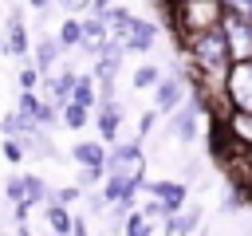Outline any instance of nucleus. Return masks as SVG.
Returning <instances> with one entry per match:
<instances>
[{
  "label": "nucleus",
  "mask_w": 252,
  "mask_h": 236,
  "mask_svg": "<svg viewBox=\"0 0 252 236\" xmlns=\"http://www.w3.org/2000/svg\"><path fill=\"white\" fill-rule=\"evenodd\" d=\"M228 94H232V102H236L244 114H252V63H248V59L236 63V71L228 75Z\"/></svg>",
  "instance_id": "1"
},
{
  "label": "nucleus",
  "mask_w": 252,
  "mask_h": 236,
  "mask_svg": "<svg viewBox=\"0 0 252 236\" xmlns=\"http://www.w3.org/2000/svg\"><path fill=\"white\" fill-rule=\"evenodd\" d=\"M224 43H228V39H224V31H217V28H213V31H205V35L193 43V51H197L209 67H220V63H224V51H228Z\"/></svg>",
  "instance_id": "2"
},
{
  "label": "nucleus",
  "mask_w": 252,
  "mask_h": 236,
  "mask_svg": "<svg viewBox=\"0 0 252 236\" xmlns=\"http://www.w3.org/2000/svg\"><path fill=\"white\" fill-rule=\"evenodd\" d=\"M126 165H142V149L130 142V146H118L110 157H106V169L110 173H126Z\"/></svg>",
  "instance_id": "3"
},
{
  "label": "nucleus",
  "mask_w": 252,
  "mask_h": 236,
  "mask_svg": "<svg viewBox=\"0 0 252 236\" xmlns=\"http://www.w3.org/2000/svg\"><path fill=\"white\" fill-rule=\"evenodd\" d=\"M20 114H24V118H39V122H51V118H55V110H51V106H43L32 90H24V94H20Z\"/></svg>",
  "instance_id": "4"
},
{
  "label": "nucleus",
  "mask_w": 252,
  "mask_h": 236,
  "mask_svg": "<svg viewBox=\"0 0 252 236\" xmlns=\"http://www.w3.org/2000/svg\"><path fill=\"white\" fill-rule=\"evenodd\" d=\"M181 98V83L177 79H161L158 83V110H173Z\"/></svg>",
  "instance_id": "5"
},
{
  "label": "nucleus",
  "mask_w": 252,
  "mask_h": 236,
  "mask_svg": "<svg viewBox=\"0 0 252 236\" xmlns=\"http://www.w3.org/2000/svg\"><path fill=\"white\" fill-rule=\"evenodd\" d=\"M193 130H197V110H193V106H185V110L173 118V134H177V142H189V138H193Z\"/></svg>",
  "instance_id": "6"
},
{
  "label": "nucleus",
  "mask_w": 252,
  "mask_h": 236,
  "mask_svg": "<svg viewBox=\"0 0 252 236\" xmlns=\"http://www.w3.org/2000/svg\"><path fill=\"white\" fill-rule=\"evenodd\" d=\"M150 189H154V197H161L169 208H177V205L185 201V189H181V185H169V181H154Z\"/></svg>",
  "instance_id": "7"
},
{
  "label": "nucleus",
  "mask_w": 252,
  "mask_h": 236,
  "mask_svg": "<svg viewBox=\"0 0 252 236\" xmlns=\"http://www.w3.org/2000/svg\"><path fill=\"white\" fill-rule=\"evenodd\" d=\"M154 35H158V31H154V24H134V35H130L126 43H130V47H138V51H150V47H154Z\"/></svg>",
  "instance_id": "8"
},
{
  "label": "nucleus",
  "mask_w": 252,
  "mask_h": 236,
  "mask_svg": "<svg viewBox=\"0 0 252 236\" xmlns=\"http://www.w3.org/2000/svg\"><path fill=\"white\" fill-rule=\"evenodd\" d=\"M98 130H102V138H114V130H118V102H106V106H102Z\"/></svg>",
  "instance_id": "9"
},
{
  "label": "nucleus",
  "mask_w": 252,
  "mask_h": 236,
  "mask_svg": "<svg viewBox=\"0 0 252 236\" xmlns=\"http://www.w3.org/2000/svg\"><path fill=\"white\" fill-rule=\"evenodd\" d=\"M75 157H79L83 165H106L102 149H98V146H91V142H79V146H75Z\"/></svg>",
  "instance_id": "10"
},
{
  "label": "nucleus",
  "mask_w": 252,
  "mask_h": 236,
  "mask_svg": "<svg viewBox=\"0 0 252 236\" xmlns=\"http://www.w3.org/2000/svg\"><path fill=\"white\" fill-rule=\"evenodd\" d=\"M8 51H12V55H24V51H28V35H24V28H20L16 16H12V31H8Z\"/></svg>",
  "instance_id": "11"
},
{
  "label": "nucleus",
  "mask_w": 252,
  "mask_h": 236,
  "mask_svg": "<svg viewBox=\"0 0 252 236\" xmlns=\"http://www.w3.org/2000/svg\"><path fill=\"white\" fill-rule=\"evenodd\" d=\"M47 220H51V228H55V232H63V236H75V220H71V216H67L59 205L47 212Z\"/></svg>",
  "instance_id": "12"
},
{
  "label": "nucleus",
  "mask_w": 252,
  "mask_h": 236,
  "mask_svg": "<svg viewBox=\"0 0 252 236\" xmlns=\"http://www.w3.org/2000/svg\"><path fill=\"white\" fill-rule=\"evenodd\" d=\"M197 208H189V216H177V220H169V236H189L193 232V224H197Z\"/></svg>",
  "instance_id": "13"
},
{
  "label": "nucleus",
  "mask_w": 252,
  "mask_h": 236,
  "mask_svg": "<svg viewBox=\"0 0 252 236\" xmlns=\"http://www.w3.org/2000/svg\"><path fill=\"white\" fill-rule=\"evenodd\" d=\"M63 122H67L71 130H79V126L87 122V106H83V102H67V110H63Z\"/></svg>",
  "instance_id": "14"
},
{
  "label": "nucleus",
  "mask_w": 252,
  "mask_h": 236,
  "mask_svg": "<svg viewBox=\"0 0 252 236\" xmlns=\"http://www.w3.org/2000/svg\"><path fill=\"white\" fill-rule=\"evenodd\" d=\"M51 90H55V98H67V94H75V79H71V71H63L59 79H51Z\"/></svg>",
  "instance_id": "15"
},
{
  "label": "nucleus",
  "mask_w": 252,
  "mask_h": 236,
  "mask_svg": "<svg viewBox=\"0 0 252 236\" xmlns=\"http://www.w3.org/2000/svg\"><path fill=\"white\" fill-rule=\"evenodd\" d=\"M87 31H83V24H63V31H59V39H63V47H71V43H79Z\"/></svg>",
  "instance_id": "16"
},
{
  "label": "nucleus",
  "mask_w": 252,
  "mask_h": 236,
  "mask_svg": "<svg viewBox=\"0 0 252 236\" xmlns=\"http://www.w3.org/2000/svg\"><path fill=\"white\" fill-rule=\"evenodd\" d=\"M154 83H161V75H158V67H142V71L134 75V87H154Z\"/></svg>",
  "instance_id": "17"
},
{
  "label": "nucleus",
  "mask_w": 252,
  "mask_h": 236,
  "mask_svg": "<svg viewBox=\"0 0 252 236\" xmlns=\"http://www.w3.org/2000/svg\"><path fill=\"white\" fill-rule=\"evenodd\" d=\"M24 181H28V205L43 201V181H39V177H24Z\"/></svg>",
  "instance_id": "18"
},
{
  "label": "nucleus",
  "mask_w": 252,
  "mask_h": 236,
  "mask_svg": "<svg viewBox=\"0 0 252 236\" xmlns=\"http://www.w3.org/2000/svg\"><path fill=\"white\" fill-rule=\"evenodd\" d=\"M228 12H236L240 20H252V0H224Z\"/></svg>",
  "instance_id": "19"
},
{
  "label": "nucleus",
  "mask_w": 252,
  "mask_h": 236,
  "mask_svg": "<svg viewBox=\"0 0 252 236\" xmlns=\"http://www.w3.org/2000/svg\"><path fill=\"white\" fill-rule=\"evenodd\" d=\"M51 59H55V43L51 39H39V67H47Z\"/></svg>",
  "instance_id": "20"
},
{
  "label": "nucleus",
  "mask_w": 252,
  "mask_h": 236,
  "mask_svg": "<svg viewBox=\"0 0 252 236\" xmlns=\"http://www.w3.org/2000/svg\"><path fill=\"white\" fill-rule=\"evenodd\" d=\"M83 31H87L91 39H102V35H106V28H102V20H87V24H83Z\"/></svg>",
  "instance_id": "21"
},
{
  "label": "nucleus",
  "mask_w": 252,
  "mask_h": 236,
  "mask_svg": "<svg viewBox=\"0 0 252 236\" xmlns=\"http://www.w3.org/2000/svg\"><path fill=\"white\" fill-rule=\"evenodd\" d=\"M35 83H39V71H32V67H28V71H20V87H24V90H32Z\"/></svg>",
  "instance_id": "22"
},
{
  "label": "nucleus",
  "mask_w": 252,
  "mask_h": 236,
  "mask_svg": "<svg viewBox=\"0 0 252 236\" xmlns=\"http://www.w3.org/2000/svg\"><path fill=\"white\" fill-rule=\"evenodd\" d=\"M91 98H94V94H91V83H79V87H75V102L91 106Z\"/></svg>",
  "instance_id": "23"
},
{
  "label": "nucleus",
  "mask_w": 252,
  "mask_h": 236,
  "mask_svg": "<svg viewBox=\"0 0 252 236\" xmlns=\"http://www.w3.org/2000/svg\"><path fill=\"white\" fill-rule=\"evenodd\" d=\"M126 228H130V236H150V232H146V224H142V216H138V212H134V216H130V224H126Z\"/></svg>",
  "instance_id": "24"
},
{
  "label": "nucleus",
  "mask_w": 252,
  "mask_h": 236,
  "mask_svg": "<svg viewBox=\"0 0 252 236\" xmlns=\"http://www.w3.org/2000/svg\"><path fill=\"white\" fill-rule=\"evenodd\" d=\"M4 153H8V157H12V161H20V157H24V149H20V146H16V142H8V146H4Z\"/></svg>",
  "instance_id": "25"
},
{
  "label": "nucleus",
  "mask_w": 252,
  "mask_h": 236,
  "mask_svg": "<svg viewBox=\"0 0 252 236\" xmlns=\"http://www.w3.org/2000/svg\"><path fill=\"white\" fill-rule=\"evenodd\" d=\"M75 236H91V232H87V224H83V220H75Z\"/></svg>",
  "instance_id": "26"
},
{
  "label": "nucleus",
  "mask_w": 252,
  "mask_h": 236,
  "mask_svg": "<svg viewBox=\"0 0 252 236\" xmlns=\"http://www.w3.org/2000/svg\"><path fill=\"white\" fill-rule=\"evenodd\" d=\"M63 4H71V8H79V4H87V0H63Z\"/></svg>",
  "instance_id": "27"
},
{
  "label": "nucleus",
  "mask_w": 252,
  "mask_h": 236,
  "mask_svg": "<svg viewBox=\"0 0 252 236\" xmlns=\"http://www.w3.org/2000/svg\"><path fill=\"white\" fill-rule=\"evenodd\" d=\"M32 4H35V8H43V4H47V0H32Z\"/></svg>",
  "instance_id": "28"
},
{
  "label": "nucleus",
  "mask_w": 252,
  "mask_h": 236,
  "mask_svg": "<svg viewBox=\"0 0 252 236\" xmlns=\"http://www.w3.org/2000/svg\"><path fill=\"white\" fill-rule=\"evenodd\" d=\"M16 236H28V228H20V232H16Z\"/></svg>",
  "instance_id": "29"
}]
</instances>
